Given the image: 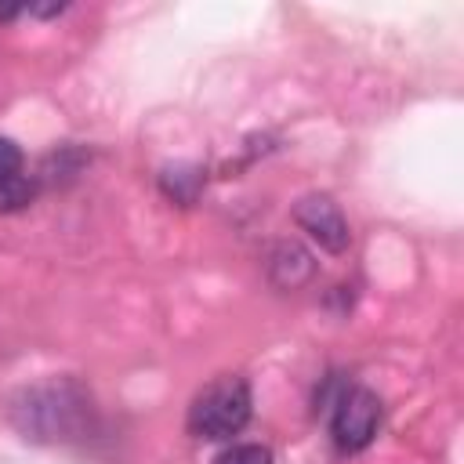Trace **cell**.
<instances>
[{
  "mask_svg": "<svg viewBox=\"0 0 464 464\" xmlns=\"http://www.w3.org/2000/svg\"><path fill=\"white\" fill-rule=\"evenodd\" d=\"M33 196H36V181H33V178H25L22 170H18V174L0 178V214H11V210L29 207V203H33Z\"/></svg>",
  "mask_w": 464,
  "mask_h": 464,
  "instance_id": "obj_6",
  "label": "cell"
},
{
  "mask_svg": "<svg viewBox=\"0 0 464 464\" xmlns=\"http://www.w3.org/2000/svg\"><path fill=\"white\" fill-rule=\"evenodd\" d=\"M381 428V399L362 384H344L330 399V435L341 453H359Z\"/></svg>",
  "mask_w": 464,
  "mask_h": 464,
  "instance_id": "obj_3",
  "label": "cell"
},
{
  "mask_svg": "<svg viewBox=\"0 0 464 464\" xmlns=\"http://www.w3.org/2000/svg\"><path fill=\"white\" fill-rule=\"evenodd\" d=\"M22 170V149L11 138H0V178L18 174Z\"/></svg>",
  "mask_w": 464,
  "mask_h": 464,
  "instance_id": "obj_8",
  "label": "cell"
},
{
  "mask_svg": "<svg viewBox=\"0 0 464 464\" xmlns=\"http://www.w3.org/2000/svg\"><path fill=\"white\" fill-rule=\"evenodd\" d=\"M11 420L33 442H76L94 424V402L72 377H51L18 392Z\"/></svg>",
  "mask_w": 464,
  "mask_h": 464,
  "instance_id": "obj_1",
  "label": "cell"
},
{
  "mask_svg": "<svg viewBox=\"0 0 464 464\" xmlns=\"http://www.w3.org/2000/svg\"><path fill=\"white\" fill-rule=\"evenodd\" d=\"M294 221L326 250V254H344L348 243H352V228L341 214V207L330 199V196H301L297 207H294Z\"/></svg>",
  "mask_w": 464,
  "mask_h": 464,
  "instance_id": "obj_4",
  "label": "cell"
},
{
  "mask_svg": "<svg viewBox=\"0 0 464 464\" xmlns=\"http://www.w3.org/2000/svg\"><path fill=\"white\" fill-rule=\"evenodd\" d=\"M214 464H276V457L261 442H232L214 457Z\"/></svg>",
  "mask_w": 464,
  "mask_h": 464,
  "instance_id": "obj_7",
  "label": "cell"
},
{
  "mask_svg": "<svg viewBox=\"0 0 464 464\" xmlns=\"http://www.w3.org/2000/svg\"><path fill=\"white\" fill-rule=\"evenodd\" d=\"M312 272H315V261H312V254L301 243L283 239V243L272 246V254H268V279L276 286L297 290V286H304L312 279Z\"/></svg>",
  "mask_w": 464,
  "mask_h": 464,
  "instance_id": "obj_5",
  "label": "cell"
},
{
  "mask_svg": "<svg viewBox=\"0 0 464 464\" xmlns=\"http://www.w3.org/2000/svg\"><path fill=\"white\" fill-rule=\"evenodd\" d=\"M250 384L236 373H221L210 384H203L188 406V431L196 439H232L250 420Z\"/></svg>",
  "mask_w": 464,
  "mask_h": 464,
  "instance_id": "obj_2",
  "label": "cell"
}]
</instances>
